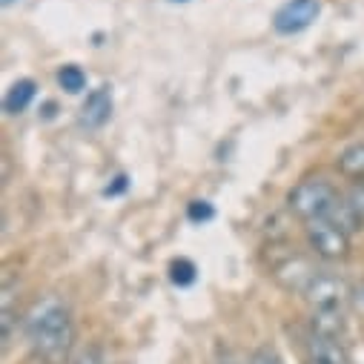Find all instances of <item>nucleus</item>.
Here are the masks:
<instances>
[{"label":"nucleus","mask_w":364,"mask_h":364,"mask_svg":"<svg viewBox=\"0 0 364 364\" xmlns=\"http://www.w3.org/2000/svg\"><path fill=\"white\" fill-rule=\"evenodd\" d=\"M23 336L41 358L60 364L75 341V324L69 307L55 296L35 301L23 318Z\"/></svg>","instance_id":"nucleus-1"},{"label":"nucleus","mask_w":364,"mask_h":364,"mask_svg":"<svg viewBox=\"0 0 364 364\" xmlns=\"http://www.w3.org/2000/svg\"><path fill=\"white\" fill-rule=\"evenodd\" d=\"M338 193L327 178H304L299 187H293V193L287 196V207L293 215H299L304 224L307 221H318L327 218L333 213V207L338 204Z\"/></svg>","instance_id":"nucleus-2"},{"label":"nucleus","mask_w":364,"mask_h":364,"mask_svg":"<svg viewBox=\"0 0 364 364\" xmlns=\"http://www.w3.org/2000/svg\"><path fill=\"white\" fill-rule=\"evenodd\" d=\"M304 230H307V241H310V247H313V252H316L318 258H324V261H338V258L347 255V250H350V235H347L341 227H336L333 221H327V218L307 221Z\"/></svg>","instance_id":"nucleus-3"},{"label":"nucleus","mask_w":364,"mask_h":364,"mask_svg":"<svg viewBox=\"0 0 364 364\" xmlns=\"http://www.w3.org/2000/svg\"><path fill=\"white\" fill-rule=\"evenodd\" d=\"M304 299L313 310H341L350 301V284L333 272H318L304 290Z\"/></svg>","instance_id":"nucleus-4"},{"label":"nucleus","mask_w":364,"mask_h":364,"mask_svg":"<svg viewBox=\"0 0 364 364\" xmlns=\"http://www.w3.org/2000/svg\"><path fill=\"white\" fill-rule=\"evenodd\" d=\"M321 15V0H287L272 15V29L279 35H299Z\"/></svg>","instance_id":"nucleus-5"},{"label":"nucleus","mask_w":364,"mask_h":364,"mask_svg":"<svg viewBox=\"0 0 364 364\" xmlns=\"http://www.w3.org/2000/svg\"><path fill=\"white\" fill-rule=\"evenodd\" d=\"M272 276H276V282H279L282 287H287V290L304 296V290H307V287L313 284V279L318 276V269H316L307 258H301V255H290L287 261L276 264Z\"/></svg>","instance_id":"nucleus-6"},{"label":"nucleus","mask_w":364,"mask_h":364,"mask_svg":"<svg viewBox=\"0 0 364 364\" xmlns=\"http://www.w3.org/2000/svg\"><path fill=\"white\" fill-rule=\"evenodd\" d=\"M112 115V86H98L86 95L80 107V127L83 129H101Z\"/></svg>","instance_id":"nucleus-7"},{"label":"nucleus","mask_w":364,"mask_h":364,"mask_svg":"<svg viewBox=\"0 0 364 364\" xmlns=\"http://www.w3.org/2000/svg\"><path fill=\"white\" fill-rule=\"evenodd\" d=\"M307 350H310V364H350L338 338H327V336L313 333L307 341Z\"/></svg>","instance_id":"nucleus-8"},{"label":"nucleus","mask_w":364,"mask_h":364,"mask_svg":"<svg viewBox=\"0 0 364 364\" xmlns=\"http://www.w3.org/2000/svg\"><path fill=\"white\" fill-rule=\"evenodd\" d=\"M35 95H38L35 80H29V77L15 80V83L9 86L6 98H4V109H6V115H21V112H26L29 104L35 101Z\"/></svg>","instance_id":"nucleus-9"},{"label":"nucleus","mask_w":364,"mask_h":364,"mask_svg":"<svg viewBox=\"0 0 364 364\" xmlns=\"http://www.w3.org/2000/svg\"><path fill=\"white\" fill-rule=\"evenodd\" d=\"M336 169L344 175V178H353V181H364V141H355L350 146H344L336 158Z\"/></svg>","instance_id":"nucleus-10"},{"label":"nucleus","mask_w":364,"mask_h":364,"mask_svg":"<svg viewBox=\"0 0 364 364\" xmlns=\"http://www.w3.org/2000/svg\"><path fill=\"white\" fill-rule=\"evenodd\" d=\"M313 333L338 338L344 333V313L341 310H313Z\"/></svg>","instance_id":"nucleus-11"},{"label":"nucleus","mask_w":364,"mask_h":364,"mask_svg":"<svg viewBox=\"0 0 364 364\" xmlns=\"http://www.w3.org/2000/svg\"><path fill=\"white\" fill-rule=\"evenodd\" d=\"M58 83H60V89H66L69 95H77V92L86 89V72L80 66H75V63H66L58 72Z\"/></svg>","instance_id":"nucleus-12"},{"label":"nucleus","mask_w":364,"mask_h":364,"mask_svg":"<svg viewBox=\"0 0 364 364\" xmlns=\"http://www.w3.org/2000/svg\"><path fill=\"white\" fill-rule=\"evenodd\" d=\"M196 272L198 269H196V264L190 258H178V261L169 264V282L175 287H190L196 282Z\"/></svg>","instance_id":"nucleus-13"},{"label":"nucleus","mask_w":364,"mask_h":364,"mask_svg":"<svg viewBox=\"0 0 364 364\" xmlns=\"http://www.w3.org/2000/svg\"><path fill=\"white\" fill-rule=\"evenodd\" d=\"M350 213L358 218V224H364V181H355V184L350 187V193L344 196Z\"/></svg>","instance_id":"nucleus-14"},{"label":"nucleus","mask_w":364,"mask_h":364,"mask_svg":"<svg viewBox=\"0 0 364 364\" xmlns=\"http://www.w3.org/2000/svg\"><path fill=\"white\" fill-rule=\"evenodd\" d=\"M187 215H190V221H210V218L215 215V210H213L207 201H193V204L187 207Z\"/></svg>","instance_id":"nucleus-15"},{"label":"nucleus","mask_w":364,"mask_h":364,"mask_svg":"<svg viewBox=\"0 0 364 364\" xmlns=\"http://www.w3.org/2000/svg\"><path fill=\"white\" fill-rule=\"evenodd\" d=\"M72 364H109V361H107V353H104L101 347H89V350H83Z\"/></svg>","instance_id":"nucleus-16"},{"label":"nucleus","mask_w":364,"mask_h":364,"mask_svg":"<svg viewBox=\"0 0 364 364\" xmlns=\"http://www.w3.org/2000/svg\"><path fill=\"white\" fill-rule=\"evenodd\" d=\"M250 364H284L276 353L272 350H267V347H261V350H255L252 355H250Z\"/></svg>","instance_id":"nucleus-17"},{"label":"nucleus","mask_w":364,"mask_h":364,"mask_svg":"<svg viewBox=\"0 0 364 364\" xmlns=\"http://www.w3.org/2000/svg\"><path fill=\"white\" fill-rule=\"evenodd\" d=\"M15 4V0H4V6H12Z\"/></svg>","instance_id":"nucleus-18"},{"label":"nucleus","mask_w":364,"mask_h":364,"mask_svg":"<svg viewBox=\"0 0 364 364\" xmlns=\"http://www.w3.org/2000/svg\"><path fill=\"white\" fill-rule=\"evenodd\" d=\"M227 364H230V361H227Z\"/></svg>","instance_id":"nucleus-19"}]
</instances>
